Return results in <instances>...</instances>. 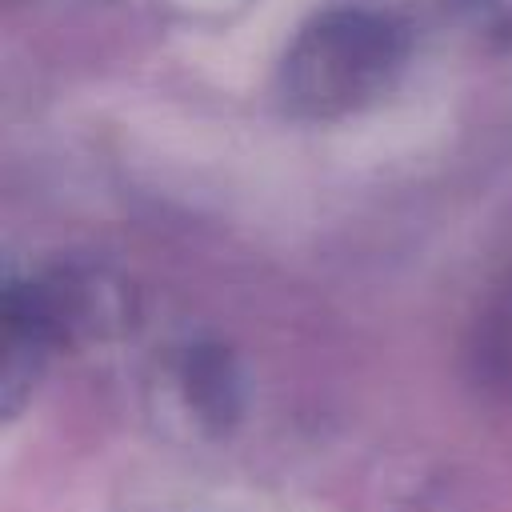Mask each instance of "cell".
I'll list each match as a JSON object with an SVG mask.
<instances>
[{
  "label": "cell",
  "mask_w": 512,
  "mask_h": 512,
  "mask_svg": "<svg viewBox=\"0 0 512 512\" xmlns=\"http://www.w3.org/2000/svg\"><path fill=\"white\" fill-rule=\"evenodd\" d=\"M476 368L500 384V388H512V268L508 276L492 288L480 320H476Z\"/></svg>",
  "instance_id": "cell-2"
},
{
  "label": "cell",
  "mask_w": 512,
  "mask_h": 512,
  "mask_svg": "<svg viewBox=\"0 0 512 512\" xmlns=\"http://www.w3.org/2000/svg\"><path fill=\"white\" fill-rule=\"evenodd\" d=\"M404 64V32L368 8L316 16L284 52V96L308 116H344L372 104Z\"/></svg>",
  "instance_id": "cell-1"
}]
</instances>
